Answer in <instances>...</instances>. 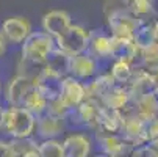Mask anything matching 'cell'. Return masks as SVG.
<instances>
[{
	"mask_svg": "<svg viewBox=\"0 0 158 157\" xmlns=\"http://www.w3.org/2000/svg\"><path fill=\"white\" fill-rule=\"evenodd\" d=\"M36 127V116L22 107H8L3 110L2 129L11 135V138L31 137Z\"/></svg>",
	"mask_w": 158,
	"mask_h": 157,
	"instance_id": "6da1fadb",
	"label": "cell"
},
{
	"mask_svg": "<svg viewBox=\"0 0 158 157\" xmlns=\"http://www.w3.org/2000/svg\"><path fill=\"white\" fill-rule=\"evenodd\" d=\"M55 49V39L46 32H31L22 42V58L44 63Z\"/></svg>",
	"mask_w": 158,
	"mask_h": 157,
	"instance_id": "7a4b0ae2",
	"label": "cell"
},
{
	"mask_svg": "<svg viewBox=\"0 0 158 157\" xmlns=\"http://www.w3.org/2000/svg\"><path fill=\"white\" fill-rule=\"evenodd\" d=\"M108 27L111 30V36L119 38H133L136 28L141 24V19L133 16L127 8H114L108 13Z\"/></svg>",
	"mask_w": 158,
	"mask_h": 157,
	"instance_id": "3957f363",
	"label": "cell"
},
{
	"mask_svg": "<svg viewBox=\"0 0 158 157\" xmlns=\"http://www.w3.org/2000/svg\"><path fill=\"white\" fill-rule=\"evenodd\" d=\"M89 32H86L80 25H71L60 38L55 39V47L69 57L85 54L88 49Z\"/></svg>",
	"mask_w": 158,
	"mask_h": 157,
	"instance_id": "277c9868",
	"label": "cell"
},
{
	"mask_svg": "<svg viewBox=\"0 0 158 157\" xmlns=\"http://www.w3.org/2000/svg\"><path fill=\"white\" fill-rule=\"evenodd\" d=\"M158 86V76L149 69H138L133 71V77L127 85L130 91V99L141 98L147 94H155Z\"/></svg>",
	"mask_w": 158,
	"mask_h": 157,
	"instance_id": "5b68a950",
	"label": "cell"
},
{
	"mask_svg": "<svg viewBox=\"0 0 158 157\" xmlns=\"http://www.w3.org/2000/svg\"><path fill=\"white\" fill-rule=\"evenodd\" d=\"M58 98L64 102L67 108L72 110L74 107H77L85 101V83H81L78 79L72 76L63 77Z\"/></svg>",
	"mask_w": 158,
	"mask_h": 157,
	"instance_id": "8992f818",
	"label": "cell"
},
{
	"mask_svg": "<svg viewBox=\"0 0 158 157\" xmlns=\"http://www.w3.org/2000/svg\"><path fill=\"white\" fill-rule=\"evenodd\" d=\"M0 30H2L6 42L22 44L25 41V38L31 33V24L28 22V19H25V17L14 16V17L5 19Z\"/></svg>",
	"mask_w": 158,
	"mask_h": 157,
	"instance_id": "52a82bcc",
	"label": "cell"
},
{
	"mask_svg": "<svg viewBox=\"0 0 158 157\" xmlns=\"http://www.w3.org/2000/svg\"><path fill=\"white\" fill-rule=\"evenodd\" d=\"M35 86V83L22 76H14L8 80L5 86V99L10 104V107H22L28 91Z\"/></svg>",
	"mask_w": 158,
	"mask_h": 157,
	"instance_id": "ba28073f",
	"label": "cell"
},
{
	"mask_svg": "<svg viewBox=\"0 0 158 157\" xmlns=\"http://www.w3.org/2000/svg\"><path fill=\"white\" fill-rule=\"evenodd\" d=\"M97 138L105 155L108 157H127L133 148H136L121 133H105V135H97Z\"/></svg>",
	"mask_w": 158,
	"mask_h": 157,
	"instance_id": "9c48e42d",
	"label": "cell"
},
{
	"mask_svg": "<svg viewBox=\"0 0 158 157\" xmlns=\"http://www.w3.org/2000/svg\"><path fill=\"white\" fill-rule=\"evenodd\" d=\"M72 25L71 14L64 10H53L44 14L42 17V28L47 35H50L53 39L60 38L67 28Z\"/></svg>",
	"mask_w": 158,
	"mask_h": 157,
	"instance_id": "30bf717a",
	"label": "cell"
},
{
	"mask_svg": "<svg viewBox=\"0 0 158 157\" xmlns=\"http://www.w3.org/2000/svg\"><path fill=\"white\" fill-rule=\"evenodd\" d=\"M121 123H122V115L119 110H111L103 105L99 108V115L96 121V129L97 135H105V133H119L121 132Z\"/></svg>",
	"mask_w": 158,
	"mask_h": 157,
	"instance_id": "8fae6325",
	"label": "cell"
},
{
	"mask_svg": "<svg viewBox=\"0 0 158 157\" xmlns=\"http://www.w3.org/2000/svg\"><path fill=\"white\" fill-rule=\"evenodd\" d=\"M64 120L60 116H55L49 111H44V113L36 116V127L35 130L38 132V135L44 140L49 138H55L56 135L63 132L64 129Z\"/></svg>",
	"mask_w": 158,
	"mask_h": 157,
	"instance_id": "7c38bea8",
	"label": "cell"
},
{
	"mask_svg": "<svg viewBox=\"0 0 158 157\" xmlns=\"http://www.w3.org/2000/svg\"><path fill=\"white\" fill-rule=\"evenodd\" d=\"M127 108H130L141 120L150 121L158 116V98L156 94H147V96L130 99V102L127 104Z\"/></svg>",
	"mask_w": 158,
	"mask_h": 157,
	"instance_id": "4fadbf2b",
	"label": "cell"
},
{
	"mask_svg": "<svg viewBox=\"0 0 158 157\" xmlns=\"http://www.w3.org/2000/svg\"><path fill=\"white\" fill-rule=\"evenodd\" d=\"M97 71V60H94L89 54H80L71 57L69 61V74L78 80L91 79Z\"/></svg>",
	"mask_w": 158,
	"mask_h": 157,
	"instance_id": "5bb4252c",
	"label": "cell"
},
{
	"mask_svg": "<svg viewBox=\"0 0 158 157\" xmlns=\"http://www.w3.org/2000/svg\"><path fill=\"white\" fill-rule=\"evenodd\" d=\"M99 108L100 104L93 102V101H88L85 99L81 104H78L77 107H74L72 110H69L66 118L72 116L77 124H83V126H89V127H94L96 121H97V115H99Z\"/></svg>",
	"mask_w": 158,
	"mask_h": 157,
	"instance_id": "9a60e30c",
	"label": "cell"
},
{
	"mask_svg": "<svg viewBox=\"0 0 158 157\" xmlns=\"http://www.w3.org/2000/svg\"><path fill=\"white\" fill-rule=\"evenodd\" d=\"M139 54L133 38H119L111 36V58L122 60L127 63H133Z\"/></svg>",
	"mask_w": 158,
	"mask_h": 157,
	"instance_id": "2e32d148",
	"label": "cell"
},
{
	"mask_svg": "<svg viewBox=\"0 0 158 157\" xmlns=\"http://www.w3.org/2000/svg\"><path fill=\"white\" fill-rule=\"evenodd\" d=\"M64 157H89L91 154V140L83 133H72L63 142Z\"/></svg>",
	"mask_w": 158,
	"mask_h": 157,
	"instance_id": "e0dca14e",
	"label": "cell"
},
{
	"mask_svg": "<svg viewBox=\"0 0 158 157\" xmlns=\"http://www.w3.org/2000/svg\"><path fill=\"white\" fill-rule=\"evenodd\" d=\"M88 54L94 60H106L111 58V36L97 33L93 30L88 38Z\"/></svg>",
	"mask_w": 158,
	"mask_h": 157,
	"instance_id": "ac0fdd59",
	"label": "cell"
},
{
	"mask_svg": "<svg viewBox=\"0 0 158 157\" xmlns=\"http://www.w3.org/2000/svg\"><path fill=\"white\" fill-rule=\"evenodd\" d=\"M61 80L63 77L47 71L46 68H44V71L41 72V76L38 77V80L35 82L36 88L41 91V94L46 98V101H52L55 98H58L60 94V86H61Z\"/></svg>",
	"mask_w": 158,
	"mask_h": 157,
	"instance_id": "d6986e66",
	"label": "cell"
},
{
	"mask_svg": "<svg viewBox=\"0 0 158 157\" xmlns=\"http://www.w3.org/2000/svg\"><path fill=\"white\" fill-rule=\"evenodd\" d=\"M113 85H114V80L111 79L110 74L96 77L94 80H91L89 83L85 85V99L100 104L102 99H103V96L108 93V89Z\"/></svg>",
	"mask_w": 158,
	"mask_h": 157,
	"instance_id": "ffe728a7",
	"label": "cell"
},
{
	"mask_svg": "<svg viewBox=\"0 0 158 157\" xmlns=\"http://www.w3.org/2000/svg\"><path fill=\"white\" fill-rule=\"evenodd\" d=\"M130 102V91L128 88L124 86V85H118L114 83L110 89L108 93L103 96L100 105L106 107V108H111V110H122L127 107V104Z\"/></svg>",
	"mask_w": 158,
	"mask_h": 157,
	"instance_id": "44dd1931",
	"label": "cell"
},
{
	"mask_svg": "<svg viewBox=\"0 0 158 157\" xmlns=\"http://www.w3.org/2000/svg\"><path fill=\"white\" fill-rule=\"evenodd\" d=\"M69 61H71L69 55L55 47L47 55L46 61H44V66H46L47 71H50L60 77H66V76H69Z\"/></svg>",
	"mask_w": 158,
	"mask_h": 157,
	"instance_id": "7402d4cb",
	"label": "cell"
},
{
	"mask_svg": "<svg viewBox=\"0 0 158 157\" xmlns=\"http://www.w3.org/2000/svg\"><path fill=\"white\" fill-rule=\"evenodd\" d=\"M133 71L135 69L131 68V63H127V61H122V60H114L110 76L114 80V83L127 86L130 83L131 77H133Z\"/></svg>",
	"mask_w": 158,
	"mask_h": 157,
	"instance_id": "603a6c76",
	"label": "cell"
},
{
	"mask_svg": "<svg viewBox=\"0 0 158 157\" xmlns=\"http://www.w3.org/2000/svg\"><path fill=\"white\" fill-rule=\"evenodd\" d=\"M44 63L39 61H33V60H27V58H22L17 63V76H22L28 80H31L33 83L38 80V77L41 76V72L44 71Z\"/></svg>",
	"mask_w": 158,
	"mask_h": 157,
	"instance_id": "cb8c5ba5",
	"label": "cell"
},
{
	"mask_svg": "<svg viewBox=\"0 0 158 157\" xmlns=\"http://www.w3.org/2000/svg\"><path fill=\"white\" fill-rule=\"evenodd\" d=\"M133 41H135L138 49H144V47L150 46L152 42H155L156 38H155L153 24H144V22H141L139 27L136 28V32L133 35Z\"/></svg>",
	"mask_w": 158,
	"mask_h": 157,
	"instance_id": "d4e9b609",
	"label": "cell"
},
{
	"mask_svg": "<svg viewBox=\"0 0 158 157\" xmlns=\"http://www.w3.org/2000/svg\"><path fill=\"white\" fill-rule=\"evenodd\" d=\"M138 57L141 58L143 64L146 66V69L155 72L156 66H158V41L152 42L150 46H147L144 49H139Z\"/></svg>",
	"mask_w": 158,
	"mask_h": 157,
	"instance_id": "484cf974",
	"label": "cell"
},
{
	"mask_svg": "<svg viewBox=\"0 0 158 157\" xmlns=\"http://www.w3.org/2000/svg\"><path fill=\"white\" fill-rule=\"evenodd\" d=\"M38 154L41 157H64L63 154V143L55 140V138H49V140H42L41 143H38Z\"/></svg>",
	"mask_w": 158,
	"mask_h": 157,
	"instance_id": "4316f807",
	"label": "cell"
},
{
	"mask_svg": "<svg viewBox=\"0 0 158 157\" xmlns=\"http://www.w3.org/2000/svg\"><path fill=\"white\" fill-rule=\"evenodd\" d=\"M11 145L16 149V152H17L19 157L22 154H27L30 151H36L38 149V142L33 140L31 137H27V138H13L11 140Z\"/></svg>",
	"mask_w": 158,
	"mask_h": 157,
	"instance_id": "83f0119b",
	"label": "cell"
},
{
	"mask_svg": "<svg viewBox=\"0 0 158 157\" xmlns=\"http://www.w3.org/2000/svg\"><path fill=\"white\" fill-rule=\"evenodd\" d=\"M146 145L158 146V116L146 124Z\"/></svg>",
	"mask_w": 158,
	"mask_h": 157,
	"instance_id": "f1b7e54d",
	"label": "cell"
},
{
	"mask_svg": "<svg viewBox=\"0 0 158 157\" xmlns=\"http://www.w3.org/2000/svg\"><path fill=\"white\" fill-rule=\"evenodd\" d=\"M0 157H19L16 149L13 148L11 142L0 140Z\"/></svg>",
	"mask_w": 158,
	"mask_h": 157,
	"instance_id": "f546056e",
	"label": "cell"
},
{
	"mask_svg": "<svg viewBox=\"0 0 158 157\" xmlns=\"http://www.w3.org/2000/svg\"><path fill=\"white\" fill-rule=\"evenodd\" d=\"M5 52H6V39H5L2 30H0V58L5 55Z\"/></svg>",
	"mask_w": 158,
	"mask_h": 157,
	"instance_id": "4dcf8cb0",
	"label": "cell"
},
{
	"mask_svg": "<svg viewBox=\"0 0 158 157\" xmlns=\"http://www.w3.org/2000/svg\"><path fill=\"white\" fill-rule=\"evenodd\" d=\"M20 157H41V155L38 154V151H30V152H27V154H22Z\"/></svg>",
	"mask_w": 158,
	"mask_h": 157,
	"instance_id": "1f68e13d",
	"label": "cell"
},
{
	"mask_svg": "<svg viewBox=\"0 0 158 157\" xmlns=\"http://www.w3.org/2000/svg\"><path fill=\"white\" fill-rule=\"evenodd\" d=\"M0 91H2V86H0ZM2 123H3V108L0 105V129H2Z\"/></svg>",
	"mask_w": 158,
	"mask_h": 157,
	"instance_id": "d6a6232c",
	"label": "cell"
},
{
	"mask_svg": "<svg viewBox=\"0 0 158 157\" xmlns=\"http://www.w3.org/2000/svg\"><path fill=\"white\" fill-rule=\"evenodd\" d=\"M153 30H155V38H156V41H158V20L153 24Z\"/></svg>",
	"mask_w": 158,
	"mask_h": 157,
	"instance_id": "836d02e7",
	"label": "cell"
},
{
	"mask_svg": "<svg viewBox=\"0 0 158 157\" xmlns=\"http://www.w3.org/2000/svg\"><path fill=\"white\" fill-rule=\"evenodd\" d=\"M96 157H108V155H105V154H100V155H96Z\"/></svg>",
	"mask_w": 158,
	"mask_h": 157,
	"instance_id": "e575fe53",
	"label": "cell"
},
{
	"mask_svg": "<svg viewBox=\"0 0 158 157\" xmlns=\"http://www.w3.org/2000/svg\"><path fill=\"white\" fill-rule=\"evenodd\" d=\"M155 94H156V98H158V86H156V93H155Z\"/></svg>",
	"mask_w": 158,
	"mask_h": 157,
	"instance_id": "d590c367",
	"label": "cell"
}]
</instances>
